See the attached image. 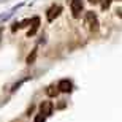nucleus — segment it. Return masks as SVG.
<instances>
[{"label": "nucleus", "instance_id": "12", "mask_svg": "<svg viewBox=\"0 0 122 122\" xmlns=\"http://www.w3.org/2000/svg\"><path fill=\"white\" fill-rule=\"evenodd\" d=\"M117 16H121V18H122V10H117Z\"/></svg>", "mask_w": 122, "mask_h": 122}, {"label": "nucleus", "instance_id": "5", "mask_svg": "<svg viewBox=\"0 0 122 122\" xmlns=\"http://www.w3.org/2000/svg\"><path fill=\"white\" fill-rule=\"evenodd\" d=\"M52 109H54V106H52V102H43V103L40 105V111L43 116H51L52 114Z\"/></svg>", "mask_w": 122, "mask_h": 122}, {"label": "nucleus", "instance_id": "6", "mask_svg": "<svg viewBox=\"0 0 122 122\" xmlns=\"http://www.w3.org/2000/svg\"><path fill=\"white\" fill-rule=\"evenodd\" d=\"M30 24H32V27L29 29V32H27L29 36H32V35H35V33H36V30H38V27H40V18H33Z\"/></svg>", "mask_w": 122, "mask_h": 122}, {"label": "nucleus", "instance_id": "8", "mask_svg": "<svg viewBox=\"0 0 122 122\" xmlns=\"http://www.w3.org/2000/svg\"><path fill=\"white\" fill-rule=\"evenodd\" d=\"M57 89H56V87H48V91H46V94L49 95V97H56V95H57Z\"/></svg>", "mask_w": 122, "mask_h": 122}, {"label": "nucleus", "instance_id": "11", "mask_svg": "<svg viewBox=\"0 0 122 122\" xmlns=\"http://www.w3.org/2000/svg\"><path fill=\"white\" fill-rule=\"evenodd\" d=\"M19 27H21V25H19L18 22H14V24H13V27H11V30H13V32H16V30H18Z\"/></svg>", "mask_w": 122, "mask_h": 122}, {"label": "nucleus", "instance_id": "1", "mask_svg": "<svg viewBox=\"0 0 122 122\" xmlns=\"http://www.w3.org/2000/svg\"><path fill=\"white\" fill-rule=\"evenodd\" d=\"M86 24L87 27H89V30L91 32H97L98 30V18H97V14L94 13V11H87L86 13Z\"/></svg>", "mask_w": 122, "mask_h": 122}, {"label": "nucleus", "instance_id": "15", "mask_svg": "<svg viewBox=\"0 0 122 122\" xmlns=\"http://www.w3.org/2000/svg\"><path fill=\"white\" fill-rule=\"evenodd\" d=\"M121 2H122V0H121Z\"/></svg>", "mask_w": 122, "mask_h": 122}, {"label": "nucleus", "instance_id": "10", "mask_svg": "<svg viewBox=\"0 0 122 122\" xmlns=\"http://www.w3.org/2000/svg\"><path fill=\"white\" fill-rule=\"evenodd\" d=\"M109 5H111V0H105L103 3H102V8H103V10H108Z\"/></svg>", "mask_w": 122, "mask_h": 122}, {"label": "nucleus", "instance_id": "13", "mask_svg": "<svg viewBox=\"0 0 122 122\" xmlns=\"http://www.w3.org/2000/svg\"><path fill=\"white\" fill-rule=\"evenodd\" d=\"M89 2H91V3H98L100 0H89Z\"/></svg>", "mask_w": 122, "mask_h": 122}, {"label": "nucleus", "instance_id": "14", "mask_svg": "<svg viewBox=\"0 0 122 122\" xmlns=\"http://www.w3.org/2000/svg\"><path fill=\"white\" fill-rule=\"evenodd\" d=\"M2 33H3V29L0 27V38H2Z\"/></svg>", "mask_w": 122, "mask_h": 122}, {"label": "nucleus", "instance_id": "3", "mask_svg": "<svg viewBox=\"0 0 122 122\" xmlns=\"http://www.w3.org/2000/svg\"><path fill=\"white\" fill-rule=\"evenodd\" d=\"M60 11H62V6H59V5H54V6H51V8L48 10V14H46L48 21H49V22H52V21H54V19L60 14Z\"/></svg>", "mask_w": 122, "mask_h": 122}, {"label": "nucleus", "instance_id": "7", "mask_svg": "<svg viewBox=\"0 0 122 122\" xmlns=\"http://www.w3.org/2000/svg\"><path fill=\"white\" fill-rule=\"evenodd\" d=\"M35 59H36V49H33V51H32V54L27 57V63H29V65L33 63V62H35Z\"/></svg>", "mask_w": 122, "mask_h": 122}, {"label": "nucleus", "instance_id": "4", "mask_svg": "<svg viewBox=\"0 0 122 122\" xmlns=\"http://www.w3.org/2000/svg\"><path fill=\"white\" fill-rule=\"evenodd\" d=\"M71 81H68V79H62V81H59V84H57V91L63 92V94H68V92H71Z\"/></svg>", "mask_w": 122, "mask_h": 122}, {"label": "nucleus", "instance_id": "9", "mask_svg": "<svg viewBox=\"0 0 122 122\" xmlns=\"http://www.w3.org/2000/svg\"><path fill=\"white\" fill-rule=\"evenodd\" d=\"M46 121V116H43V114H36V116H35V122H45Z\"/></svg>", "mask_w": 122, "mask_h": 122}, {"label": "nucleus", "instance_id": "2", "mask_svg": "<svg viewBox=\"0 0 122 122\" xmlns=\"http://www.w3.org/2000/svg\"><path fill=\"white\" fill-rule=\"evenodd\" d=\"M70 8H71L73 18H79V16H81L82 8H84V2H82V0H71V3H70Z\"/></svg>", "mask_w": 122, "mask_h": 122}]
</instances>
